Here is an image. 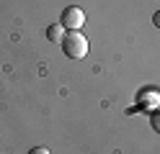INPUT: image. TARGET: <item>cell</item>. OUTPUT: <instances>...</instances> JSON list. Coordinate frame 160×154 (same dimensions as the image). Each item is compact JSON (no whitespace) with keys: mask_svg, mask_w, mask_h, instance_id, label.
<instances>
[{"mask_svg":"<svg viewBox=\"0 0 160 154\" xmlns=\"http://www.w3.org/2000/svg\"><path fill=\"white\" fill-rule=\"evenodd\" d=\"M47 39L52 41V44H62V39H65V26H62V23L49 26V28H47Z\"/></svg>","mask_w":160,"mask_h":154,"instance_id":"3957f363","label":"cell"},{"mask_svg":"<svg viewBox=\"0 0 160 154\" xmlns=\"http://www.w3.org/2000/svg\"><path fill=\"white\" fill-rule=\"evenodd\" d=\"M28 154H52V152L44 149V147H34V149H28Z\"/></svg>","mask_w":160,"mask_h":154,"instance_id":"5b68a950","label":"cell"},{"mask_svg":"<svg viewBox=\"0 0 160 154\" xmlns=\"http://www.w3.org/2000/svg\"><path fill=\"white\" fill-rule=\"evenodd\" d=\"M62 51L70 59H83L88 54V39L80 34V31H70L62 39Z\"/></svg>","mask_w":160,"mask_h":154,"instance_id":"6da1fadb","label":"cell"},{"mask_svg":"<svg viewBox=\"0 0 160 154\" xmlns=\"http://www.w3.org/2000/svg\"><path fill=\"white\" fill-rule=\"evenodd\" d=\"M59 23H62L65 28H70V31H80V26L85 23V13L80 8H65Z\"/></svg>","mask_w":160,"mask_h":154,"instance_id":"7a4b0ae2","label":"cell"},{"mask_svg":"<svg viewBox=\"0 0 160 154\" xmlns=\"http://www.w3.org/2000/svg\"><path fill=\"white\" fill-rule=\"evenodd\" d=\"M152 23H155V26H158V28H160V10H158V13H155V16H152Z\"/></svg>","mask_w":160,"mask_h":154,"instance_id":"8992f818","label":"cell"},{"mask_svg":"<svg viewBox=\"0 0 160 154\" xmlns=\"http://www.w3.org/2000/svg\"><path fill=\"white\" fill-rule=\"evenodd\" d=\"M150 126H152L155 133H160V108L152 110V116H150Z\"/></svg>","mask_w":160,"mask_h":154,"instance_id":"277c9868","label":"cell"}]
</instances>
